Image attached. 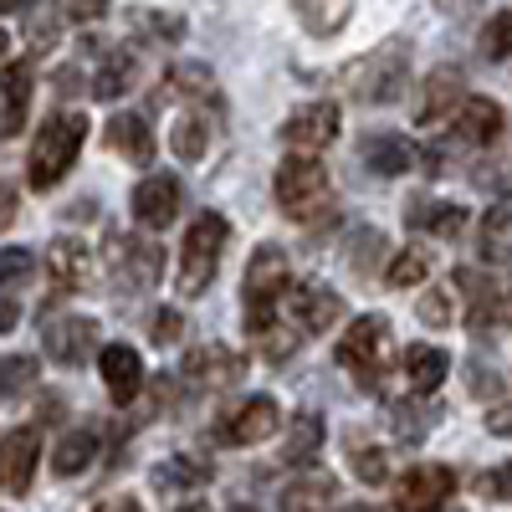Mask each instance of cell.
Wrapping results in <instances>:
<instances>
[{
    "label": "cell",
    "mask_w": 512,
    "mask_h": 512,
    "mask_svg": "<svg viewBox=\"0 0 512 512\" xmlns=\"http://www.w3.org/2000/svg\"><path fill=\"white\" fill-rule=\"evenodd\" d=\"M287 282H292V267H287V251L282 246H256L251 262H246V282H241V308H246V333L262 344L282 328V313H287Z\"/></svg>",
    "instance_id": "cell-1"
},
{
    "label": "cell",
    "mask_w": 512,
    "mask_h": 512,
    "mask_svg": "<svg viewBox=\"0 0 512 512\" xmlns=\"http://www.w3.org/2000/svg\"><path fill=\"white\" fill-rule=\"evenodd\" d=\"M338 82H344L349 98L374 103V108L405 98V88H410V41H384V47H374L369 57L349 62L344 72H338Z\"/></svg>",
    "instance_id": "cell-2"
},
{
    "label": "cell",
    "mask_w": 512,
    "mask_h": 512,
    "mask_svg": "<svg viewBox=\"0 0 512 512\" xmlns=\"http://www.w3.org/2000/svg\"><path fill=\"white\" fill-rule=\"evenodd\" d=\"M82 144H88V118L82 113H52L41 123V134L31 144V164H26V180L36 190H52L67 180V169L77 164Z\"/></svg>",
    "instance_id": "cell-3"
},
{
    "label": "cell",
    "mask_w": 512,
    "mask_h": 512,
    "mask_svg": "<svg viewBox=\"0 0 512 512\" xmlns=\"http://www.w3.org/2000/svg\"><path fill=\"white\" fill-rule=\"evenodd\" d=\"M338 369H349L359 390H379L384 369H390V323L379 313L359 318L344 338H338Z\"/></svg>",
    "instance_id": "cell-4"
},
{
    "label": "cell",
    "mask_w": 512,
    "mask_h": 512,
    "mask_svg": "<svg viewBox=\"0 0 512 512\" xmlns=\"http://www.w3.org/2000/svg\"><path fill=\"white\" fill-rule=\"evenodd\" d=\"M277 200H282V216L292 221H313L333 205V185H328V169L313 154H292L277 169Z\"/></svg>",
    "instance_id": "cell-5"
},
{
    "label": "cell",
    "mask_w": 512,
    "mask_h": 512,
    "mask_svg": "<svg viewBox=\"0 0 512 512\" xmlns=\"http://www.w3.org/2000/svg\"><path fill=\"white\" fill-rule=\"evenodd\" d=\"M221 251H226V221L216 210L185 231V251H180V297H200L221 272Z\"/></svg>",
    "instance_id": "cell-6"
},
{
    "label": "cell",
    "mask_w": 512,
    "mask_h": 512,
    "mask_svg": "<svg viewBox=\"0 0 512 512\" xmlns=\"http://www.w3.org/2000/svg\"><path fill=\"white\" fill-rule=\"evenodd\" d=\"M159 267H164V251H159L154 241L123 236V231L108 236V272H113V282H118L123 292L154 287V282H159Z\"/></svg>",
    "instance_id": "cell-7"
},
{
    "label": "cell",
    "mask_w": 512,
    "mask_h": 512,
    "mask_svg": "<svg viewBox=\"0 0 512 512\" xmlns=\"http://www.w3.org/2000/svg\"><path fill=\"white\" fill-rule=\"evenodd\" d=\"M277 431H282V410H277L272 395H251L216 420V441H226V446H256Z\"/></svg>",
    "instance_id": "cell-8"
},
{
    "label": "cell",
    "mask_w": 512,
    "mask_h": 512,
    "mask_svg": "<svg viewBox=\"0 0 512 512\" xmlns=\"http://www.w3.org/2000/svg\"><path fill=\"white\" fill-rule=\"evenodd\" d=\"M451 492H456L451 466H441V461L410 466V477L400 482V497H395V512H436V507H446Z\"/></svg>",
    "instance_id": "cell-9"
},
{
    "label": "cell",
    "mask_w": 512,
    "mask_h": 512,
    "mask_svg": "<svg viewBox=\"0 0 512 512\" xmlns=\"http://www.w3.org/2000/svg\"><path fill=\"white\" fill-rule=\"evenodd\" d=\"M180 200H185V190H180L175 175H144L139 190H134V221L149 226V231H164L180 216Z\"/></svg>",
    "instance_id": "cell-10"
},
{
    "label": "cell",
    "mask_w": 512,
    "mask_h": 512,
    "mask_svg": "<svg viewBox=\"0 0 512 512\" xmlns=\"http://www.w3.org/2000/svg\"><path fill=\"white\" fill-rule=\"evenodd\" d=\"M333 139H338V103H328V98L323 103H303L282 123V144H292V149H323Z\"/></svg>",
    "instance_id": "cell-11"
},
{
    "label": "cell",
    "mask_w": 512,
    "mask_h": 512,
    "mask_svg": "<svg viewBox=\"0 0 512 512\" xmlns=\"http://www.w3.org/2000/svg\"><path fill=\"white\" fill-rule=\"evenodd\" d=\"M241 359L231 354V349H221V344H205V349H195L185 364H180V379L190 384V390H231V384L241 379Z\"/></svg>",
    "instance_id": "cell-12"
},
{
    "label": "cell",
    "mask_w": 512,
    "mask_h": 512,
    "mask_svg": "<svg viewBox=\"0 0 512 512\" xmlns=\"http://www.w3.org/2000/svg\"><path fill=\"white\" fill-rule=\"evenodd\" d=\"M93 344H98L93 318H57V323L41 328V349H47V359H57V364H82L93 354Z\"/></svg>",
    "instance_id": "cell-13"
},
{
    "label": "cell",
    "mask_w": 512,
    "mask_h": 512,
    "mask_svg": "<svg viewBox=\"0 0 512 512\" xmlns=\"http://www.w3.org/2000/svg\"><path fill=\"white\" fill-rule=\"evenodd\" d=\"M287 308H292V318H297L303 333H323V328H333L338 318H344V297L318 287V282H303V287H292Z\"/></svg>",
    "instance_id": "cell-14"
},
{
    "label": "cell",
    "mask_w": 512,
    "mask_h": 512,
    "mask_svg": "<svg viewBox=\"0 0 512 512\" xmlns=\"http://www.w3.org/2000/svg\"><path fill=\"white\" fill-rule=\"evenodd\" d=\"M0 461H6V492L21 497L31 487L36 461H41V431L36 425H16V431L6 436V446H0Z\"/></svg>",
    "instance_id": "cell-15"
},
{
    "label": "cell",
    "mask_w": 512,
    "mask_h": 512,
    "mask_svg": "<svg viewBox=\"0 0 512 512\" xmlns=\"http://www.w3.org/2000/svg\"><path fill=\"white\" fill-rule=\"evenodd\" d=\"M103 364V384H108V395L113 405H128L139 390H144V364H139V349H128V344H108L98 354Z\"/></svg>",
    "instance_id": "cell-16"
},
{
    "label": "cell",
    "mask_w": 512,
    "mask_h": 512,
    "mask_svg": "<svg viewBox=\"0 0 512 512\" xmlns=\"http://www.w3.org/2000/svg\"><path fill=\"white\" fill-rule=\"evenodd\" d=\"M47 277H52V292H57V297L82 292V287H88V246L72 241V236L52 241V246H47Z\"/></svg>",
    "instance_id": "cell-17"
},
{
    "label": "cell",
    "mask_w": 512,
    "mask_h": 512,
    "mask_svg": "<svg viewBox=\"0 0 512 512\" xmlns=\"http://www.w3.org/2000/svg\"><path fill=\"white\" fill-rule=\"evenodd\" d=\"M0 93H6V108H0V134L16 139L26 128V108H31V62L26 57L6 62V72H0Z\"/></svg>",
    "instance_id": "cell-18"
},
{
    "label": "cell",
    "mask_w": 512,
    "mask_h": 512,
    "mask_svg": "<svg viewBox=\"0 0 512 512\" xmlns=\"http://www.w3.org/2000/svg\"><path fill=\"white\" fill-rule=\"evenodd\" d=\"M359 154H364V164L374 169V175H405V169H415V159L425 149H415L405 134H364Z\"/></svg>",
    "instance_id": "cell-19"
},
{
    "label": "cell",
    "mask_w": 512,
    "mask_h": 512,
    "mask_svg": "<svg viewBox=\"0 0 512 512\" xmlns=\"http://www.w3.org/2000/svg\"><path fill=\"white\" fill-rule=\"evenodd\" d=\"M323 415L318 410H297L287 420V436H282V461L287 466H313L318 451H323Z\"/></svg>",
    "instance_id": "cell-20"
},
{
    "label": "cell",
    "mask_w": 512,
    "mask_h": 512,
    "mask_svg": "<svg viewBox=\"0 0 512 512\" xmlns=\"http://www.w3.org/2000/svg\"><path fill=\"white\" fill-rule=\"evenodd\" d=\"M461 67H436L431 77H425V88H420V103H415V118L420 123H441L451 113V103H466L461 98Z\"/></svg>",
    "instance_id": "cell-21"
},
{
    "label": "cell",
    "mask_w": 512,
    "mask_h": 512,
    "mask_svg": "<svg viewBox=\"0 0 512 512\" xmlns=\"http://www.w3.org/2000/svg\"><path fill=\"white\" fill-rule=\"evenodd\" d=\"M451 123H456V139H466V144H497L502 139V108L492 98H466Z\"/></svg>",
    "instance_id": "cell-22"
},
{
    "label": "cell",
    "mask_w": 512,
    "mask_h": 512,
    "mask_svg": "<svg viewBox=\"0 0 512 512\" xmlns=\"http://www.w3.org/2000/svg\"><path fill=\"white\" fill-rule=\"evenodd\" d=\"M108 149L123 154L128 164H154V134L139 113H118L108 123Z\"/></svg>",
    "instance_id": "cell-23"
},
{
    "label": "cell",
    "mask_w": 512,
    "mask_h": 512,
    "mask_svg": "<svg viewBox=\"0 0 512 512\" xmlns=\"http://www.w3.org/2000/svg\"><path fill=\"white\" fill-rule=\"evenodd\" d=\"M405 226L410 231H431V236H461L466 231V210L451 200H410L405 205Z\"/></svg>",
    "instance_id": "cell-24"
},
{
    "label": "cell",
    "mask_w": 512,
    "mask_h": 512,
    "mask_svg": "<svg viewBox=\"0 0 512 512\" xmlns=\"http://www.w3.org/2000/svg\"><path fill=\"white\" fill-rule=\"evenodd\" d=\"M405 384L415 395H431V390H441L446 384V374H451V359L441 354V349H431V344H410L405 349Z\"/></svg>",
    "instance_id": "cell-25"
},
{
    "label": "cell",
    "mask_w": 512,
    "mask_h": 512,
    "mask_svg": "<svg viewBox=\"0 0 512 512\" xmlns=\"http://www.w3.org/2000/svg\"><path fill=\"white\" fill-rule=\"evenodd\" d=\"M205 482H210V461H200L190 451H180V456H169L164 466H154V487L159 492H195Z\"/></svg>",
    "instance_id": "cell-26"
},
{
    "label": "cell",
    "mask_w": 512,
    "mask_h": 512,
    "mask_svg": "<svg viewBox=\"0 0 512 512\" xmlns=\"http://www.w3.org/2000/svg\"><path fill=\"white\" fill-rule=\"evenodd\" d=\"M93 451H98V431H88V425H82V431H67L62 446L52 451V472L57 477H77L82 466H93Z\"/></svg>",
    "instance_id": "cell-27"
},
{
    "label": "cell",
    "mask_w": 512,
    "mask_h": 512,
    "mask_svg": "<svg viewBox=\"0 0 512 512\" xmlns=\"http://www.w3.org/2000/svg\"><path fill=\"white\" fill-rule=\"evenodd\" d=\"M333 492H338L333 477H303V482H292L282 492V512H328Z\"/></svg>",
    "instance_id": "cell-28"
},
{
    "label": "cell",
    "mask_w": 512,
    "mask_h": 512,
    "mask_svg": "<svg viewBox=\"0 0 512 512\" xmlns=\"http://www.w3.org/2000/svg\"><path fill=\"white\" fill-rule=\"evenodd\" d=\"M134 72H139V62L128 57V52H108V57H103V67L93 72V93H98L103 103H113L118 93L134 88Z\"/></svg>",
    "instance_id": "cell-29"
},
{
    "label": "cell",
    "mask_w": 512,
    "mask_h": 512,
    "mask_svg": "<svg viewBox=\"0 0 512 512\" xmlns=\"http://www.w3.org/2000/svg\"><path fill=\"white\" fill-rule=\"evenodd\" d=\"M169 149H175V159H185V164L205 159V149H210V123H205L200 113H185V118L175 123V134H169Z\"/></svg>",
    "instance_id": "cell-30"
},
{
    "label": "cell",
    "mask_w": 512,
    "mask_h": 512,
    "mask_svg": "<svg viewBox=\"0 0 512 512\" xmlns=\"http://www.w3.org/2000/svg\"><path fill=\"white\" fill-rule=\"evenodd\" d=\"M169 93L175 98H195V103H216V72L210 67H200V62H185V67H175L169 72Z\"/></svg>",
    "instance_id": "cell-31"
},
{
    "label": "cell",
    "mask_w": 512,
    "mask_h": 512,
    "mask_svg": "<svg viewBox=\"0 0 512 512\" xmlns=\"http://www.w3.org/2000/svg\"><path fill=\"white\" fill-rule=\"evenodd\" d=\"M431 405H390V425H395V436L400 441H425V431H431Z\"/></svg>",
    "instance_id": "cell-32"
},
{
    "label": "cell",
    "mask_w": 512,
    "mask_h": 512,
    "mask_svg": "<svg viewBox=\"0 0 512 512\" xmlns=\"http://www.w3.org/2000/svg\"><path fill=\"white\" fill-rule=\"evenodd\" d=\"M31 272H36V256L26 246H6V256H0V287H6V297H16Z\"/></svg>",
    "instance_id": "cell-33"
},
{
    "label": "cell",
    "mask_w": 512,
    "mask_h": 512,
    "mask_svg": "<svg viewBox=\"0 0 512 512\" xmlns=\"http://www.w3.org/2000/svg\"><path fill=\"white\" fill-rule=\"evenodd\" d=\"M349 446H354V451H349V466H354V477H359V482H384V477H390V461H384L379 446H364L359 436H354Z\"/></svg>",
    "instance_id": "cell-34"
},
{
    "label": "cell",
    "mask_w": 512,
    "mask_h": 512,
    "mask_svg": "<svg viewBox=\"0 0 512 512\" xmlns=\"http://www.w3.org/2000/svg\"><path fill=\"white\" fill-rule=\"evenodd\" d=\"M507 52H512V16L497 11V16L482 26V57H487V62H502Z\"/></svg>",
    "instance_id": "cell-35"
},
{
    "label": "cell",
    "mask_w": 512,
    "mask_h": 512,
    "mask_svg": "<svg viewBox=\"0 0 512 512\" xmlns=\"http://www.w3.org/2000/svg\"><path fill=\"white\" fill-rule=\"evenodd\" d=\"M425 272H431V262H425V251H400L384 277H390V287H415Z\"/></svg>",
    "instance_id": "cell-36"
},
{
    "label": "cell",
    "mask_w": 512,
    "mask_h": 512,
    "mask_svg": "<svg viewBox=\"0 0 512 512\" xmlns=\"http://www.w3.org/2000/svg\"><path fill=\"white\" fill-rule=\"evenodd\" d=\"M379 256H384V236H379V231H359V236H354V251H349V267H354V272H374Z\"/></svg>",
    "instance_id": "cell-37"
},
{
    "label": "cell",
    "mask_w": 512,
    "mask_h": 512,
    "mask_svg": "<svg viewBox=\"0 0 512 512\" xmlns=\"http://www.w3.org/2000/svg\"><path fill=\"white\" fill-rule=\"evenodd\" d=\"M31 379H36V364L21 359V354H11L6 364H0V390H6V395H21Z\"/></svg>",
    "instance_id": "cell-38"
},
{
    "label": "cell",
    "mask_w": 512,
    "mask_h": 512,
    "mask_svg": "<svg viewBox=\"0 0 512 512\" xmlns=\"http://www.w3.org/2000/svg\"><path fill=\"white\" fill-rule=\"evenodd\" d=\"M180 333H185V318H180L175 308H159V313H154V323H149V338H154L159 349L180 344Z\"/></svg>",
    "instance_id": "cell-39"
},
{
    "label": "cell",
    "mask_w": 512,
    "mask_h": 512,
    "mask_svg": "<svg viewBox=\"0 0 512 512\" xmlns=\"http://www.w3.org/2000/svg\"><path fill=\"white\" fill-rule=\"evenodd\" d=\"M134 21H139L144 31H154V36L164 41V47H169V41H180V36H185V21H180V16H164V11H139Z\"/></svg>",
    "instance_id": "cell-40"
},
{
    "label": "cell",
    "mask_w": 512,
    "mask_h": 512,
    "mask_svg": "<svg viewBox=\"0 0 512 512\" xmlns=\"http://www.w3.org/2000/svg\"><path fill=\"white\" fill-rule=\"evenodd\" d=\"M297 16H303L313 31H338V26H344L349 21V6H308V0H303V6H297Z\"/></svg>",
    "instance_id": "cell-41"
},
{
    "label": "cell",
    "mask_w": 512,
    "mask_h": 512,
    "mask_svg": "<svg viewBox=\"0 0 512 512\" xmlns=\"http://www.w3.org/2000/svg\"><path fill=\"white\" fill-rule=\"evenodd\" d=\"M26 26H31V47L36 52H47L52 41H57V11H31Z\"/></svg>",
    "instance_id": "cell-42"
},
{
    "label": "cell",
    "mask_w": 512,
    "mask_h": 512,
    "mask_svg": "<svg viewBox=\"0 0 512 512\" xmlns=\"http://www.w3.org/2000/svg\"><path fill=\"white\" fill-rule=\"evenodd\" d=\"M466 384H472V395H477V400H497V390H502V379H497V374H487V364H482V359L466 364Z\"/></svg>",
    "instance_id": "cell-43"
},
{
    "label": "cell",
    "mask_w": 512,
    "mask_h": 512,
    "mask_svg": "<svg viewBox=\"0 0 512 512\" xmlns=\"http://www.w3.org/2000/svg\"><path fill=\"white\" fill-rule=\"evenodd\" d=\"M420 318H425V323H436V328H446V323H451L446 292H425V297H420Z\"/></svg>",
    "instance_id": "cell-44"
},
{
    "label": "cell",
    "mask_w": 512,
    "mask_h": 512,
    "mask_svg": "<svg viewBox=\"0 0 512 512\" xmlns=\"http://www.w3.org/2000/svg\"><path fill=\"white\" fill-rule=\"evenodd\" d=\"M482 487H487V497H512V461L502 466V472H492Z\"/></svg>",
    "instance_id": "cell-45"
},
{
    "label": "cell",
    "mask_w": 512,
    "mask_h": 512,
    "mask_svg": "<svg viewBox=\"0 0 512 512\" xmlns=\"http://www.w3.org/2000/svg\"><path fill=\"white\" fill-rule=\"evenodd\" d=\"M16 318H21V303H16V297H6V303H0V333H11Z\"/></svg>",
    "instance_id": "cell-46"
},
{
    "label": "cell",
    "mask_w": 512,
    "mask_h": 512,
    "mask_svg": "<svg viewBox=\"0 0 512 512\" xmlns=\"http://www.w3.org/2000/svg\"><path fill=\"white\" fill-rule=\"evenodd\" d=\"M16 221V190L6 185V190H0V226H11Z\"/></svg>",
    "instance_id": "cell-47"
},
{
    "label": "cell",
    "mask_w": 512,
    "mask_h": 512,
    "mask_svg": "<svg viewBox=\"0 0 512 512\" xmlns=\"http://www.w3.org/2000/svg\"><path fill=\"white\" fill-rule=\"evenodd\" d=\"M77 77H82L77 67H62V72H57V93H77V88H82Z\"/></svg>",
    "instance_id": "cell-48"
},
{
    "label": "cell",
    "mask_w": 512,
    "mask_h": 512,
    "mask_svg": "<svg viewBox=\"0 0 512 512\" xmlns=\"http://www.w3.org/2000/svg\"><path fill=\"white\" fill-rule=\"evenodd\" d=\"M487 425L497 436H512V410H497V415H487Z\"/></svg>",
    "instance_id": "cell-49"
},
{
    "label": "cell",
    "mask_w": 512,
    "mask_h": 512,
    "mask_svg": "<svg viewBox=\"0 0 512 512\" xmlns=\"http://www.w3.org/2000/svg\"><path fill=\"white\" fill-rule=\"evenodd\" d=\"M98 512H144V507H139L134 497H113V502H103Z\"/></svg>",
    "instance_id": "cell-50"
},
{
    "label": "cell",
    "mask_w": 512,
    "mask_h": 512,
    "mask_svg": "<svg viewBox=\"0 0 512 512\" xmlns=\"http://www.w3.org/2000/svg\"><path fill=\"white\" fill-rule=\"evenodd\" d=\"M67 216H72V221H93V216H98V210H93V200H77V205L67 210Z\"/></svg>",
    "instance_id": "cell-51"
},
{
    "label": "cell",
    "mask_w": 512,
    "mask_h": 512,
    "mask_svg": "<svg viewBox=\"0 0 512 512\" xmlns=\"http://www.w3.org/2000/svg\"><path fill=\"white\" fill-rule=\"evenodd\" d=\"M344 512H379L374 502H354V507H344Z\"/></svg>",
    "instance_id": "cell-52"
},
{
    "label": "cell",
    "mask_w": 512,
    "mask_h": 512,
    "mask_svg": "<svg viewBox=\"0 0 512 512\" xmlns=\"http://www.w3.org/2000/svg\"><path fill=\"white\" fill-rule=\"evenodd\" d=\"M180 512H210V507H205V502H190V507H180Z\"/></svg>",
    "instance_id": "cell-53"
},
{
    "label": "cell",
    "mask_w": 512,
    "mask_h": 512,
    "mask_svg": "<svg viewBox=\"0 0 512 512\" xmlns=\"http://www.w3.org/2000/svg\"><path fill=\"white\" fill-rule=\"evenodd\" d=\"M231 512H256V507H231Z\"/></svg>",
    "instance_id": "cell-54"
},
{
    "label": "cell",
    "mask_w": 512,
    "mask_h": 512,
    "mask_svg": "<svg viewBox=\"0 0 512 512\" xmlns=\"http://www.w3.org/2000/svg\"><path fill=\"white\" fill-rule=\"evenodd\" d=\"M451 512H461V507H451Z\"/></svg>",
    "instance_id": "cell-55"
}]
</instances>
